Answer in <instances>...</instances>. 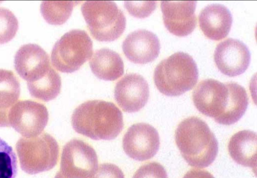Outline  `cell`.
<instances>
[{"label":"cell","mask_w":257,"mask_h":178,"mask_svg":"<svg viewBox=\"0 0 257 178\" xmlns=\"http://www.w3.org/2000/svg\"><path fill=\"white\" fill-rule=\"evenodd\" d=\"M71 124L74 130L94 140H111L123 128V116L113 103L100 100L86 101L74 110Z\"/></svg>","instance_id":"cell-1"},{"label":"cell","mask_w":257,"mask_h":178,"mask_svg":"<svg viewBox=\"0 0 257 178\" xmlns=\"http://www.w3.org/2000/svg\"><path fill=\"white\" fill-rule=\"evenodd\" d=\"M175 139L182 157L191 166L204 168L215 160L217 140L207 123L191 116L182 121L175 130Z\"/></svg>","instance_id":"cell-2"},{"label":"cell","mask_w":257,"mask_h":178,"mask_svg":"<svg viewBox=\"0 0 257 178\" xmlns=\"http://www.w3.org/2000/svg\"><path fill=\"white\" fill-rule=\"evenodd\" d=\"M198 79V70L195 61L183 52L163 59L154 70L155 85L161 93L167 96L184 94L194 87Z\"/></svg>","instance_id":"cell-3"},{"label":"cell","mask_w":257,"mask_h":178,"mask_svg":"<svg viewBox=\"0 0 257 178\" xmlns=\"http://www.w3.org/2000/svg\"><path fill=\"white\" fill-rule=\"evenodd\" d=\"M81 12L91 36L101 42H110L123 33L126 19L116 4L110 1H87Z\"/></svg>","instance_id":"cell-4"},{"label":"cell","mask_w":257,"mask_h":178,"mask_svg":"<svg viewBox=\"0 0 257 178\" xmlns=\"http://www.w3.org/2000/svg\"><path fill=\"white\" fill-rule=\"evenodd\" d=\"M16 148L22 169L30 174L51 169L59 158L57 141L45 132L32 138H20Z\"/></svg>","instance_id":"cell-5"},{"label":"cell","mask_w":257,"mask_h":178,"mask_svg":"<svg viewBox=\"0 0 257 178\" xmlns=\"http://www.w3.org/2000/svg\"><path fill=\"white\" fill-rule=\"evenodd\" d=\"M92 47V41L85 31L71 30L55 44L51 55L52 64L61 72H74L90 58Z\"/></svg>","instance_id":"cell-6"},{"label":"cell","mask_w":257,"mask_h":178,"mask_svg":"<svg viewBox=\"0 0 257 178\" xmlns=\"http://www.w3.org/2000/svg\"><path fill=\"white\" fill-rule=\"evenodd\" d=\"M94 148L85 141L73 139L62 149L60 168L55 178H91L98 168Z\"/></svg>","instance_id":"cell-7"},{"label":"cell","mask_w":257,"mask_h":178,"mask_svg":"<svg viewBox=\"0 0 257 178\" xmlns=\"http://www.w3.org/2000/svg\"><path fill=\"white\" fill-rule=\"evenodd\" d=\"M10 126L24 137L41 134L47 124L49 114L46 107L31 100H19L8 111Z\"/></svg>","instance_id":"cell-8"},{"label":"cell","mask_w":257,"mask_h":178,"mask_svg":"<svg viewBox=\"0 0 257 178\" xmlns=\"http://www.w3.org/2000/svg\"><path fill=\"white\" fill-rule=\"evenodd\" d=\"M229 89L227 82L213 79L201 81L194 90L192 99L197 110L219 123L228 103Z\"/></svg>","instance_id":"cell-9"},{"label":"cell","mask_w":257,"mask_h":178,"mask_svg":"<svg viewBox=\"0 0 257 178\" xmlns=\"http://www.w3.org/2000/svg\"><path fill=\"white\" fill-rule=\"evenodd\" d=\"M160 138L157 130L145 123H138L130 126L122 139V147L131 158L145 161L152 158L158 152Z\"/></svg>","instance_id":"cell-10"},{"label":"cell","mask_w":257,"mask_h":178,"mask_svg":"<svg viewBox=\"0 0 257 178\" xmlns=\"http://www.w3.org/2000/svg\"><path fill=\"white\" fill-rule=\"evenodd\" d=\"M214 60L221 73L234 77L242 74L247 69L250 54L243 42L237 39L228 38L217 45Z\"/></svg>","instance_id":"cell-11"},{"label":"cell","mask_w":257,"mask_h":178,"mask_svg":"<svg viewBox=\"0 0 257 178\" xmlns=\"http://www.w3.org/2000/svg\"><path fill=\"white\" fill-rule=\"evenodd\" d=\"M149 93V85L145 78L138 74L130 73L116 84L114 99L123 111L135 112L146 105Z\"/></svg>","instance_id":"cell-12"},{"label":"cell","mask_w":257,"mask_h":178,"mask_svg":"<svg viewBox=\"0 0 257 178\" xmlns=\"http://www.w3.org/2000/svg\"><path fill=\"white\" fill-rule=\"evenodd\" d=\"M196 1H162L161 8L167 30L178 37L191 34L196 28Z\"/></svg>","instance_id":"cell-13"},{"label":"cell","mask_w":257,"mask_h":178,"mask_svg":"<svg viewBox=\"0 0 257 178\" xmlns=\"http://www.w3.org/2000/svg\"><path fill=\"white\" fill-rule=\"evenodd\" d=\"M14 64L18 74L27 82L40 78L51 67L47 53L34 44L20 47L15 55Z\"/></svg>","instance_id":"cell-14"},{"label":"cell","mask_w":257,"mask_h":178,"mask_svg":"<svg viewBox=\"0 0 257 178\" xmlns=\"http://www.w3.org/2000/svg\"><path fill=\"white\" fill-rule=\"evenodd\" d=\"M122 50L131 62L145 64L155 60L160 53L158 37L146 30H138L130 33L122 43Z\"/></svg>","instance_id":"cell-15"},{"label":"cell","mask_w":257,"mask_h":178,"mask_svg":"<svg viewBox=\"0 0 257 178\" xmlns=\"http://www.w3.org/2000/svg\"><path fill=\"white\" fill-rule=\"evenodd\" d=\"M199 25L208 39L219 41L228 34L232 19L229 10L220 4H211L203 9L199 16Z\"/></svg>","instance_id":"cell-16"},{"label":"cell","mask_w":257,"mask_h":178,"mask_svg":"<svg viewBox=\"0 0 257 178\" xmlns=\"http://www.w3.org/2000/svg\"><path fill=\"white\" fill-rule=\"evenodd\" d=\"M256 142L255 132L249 130L239 131L232 136L229 141V155L238 164L255 170Z\"/></svg>","instance_id":"cell-17"},{"label":"cell","mask_w":257,"mask_h":178,"mask_svg":"<svg viewBox=\"0 0 257 178\" xmlns=\"http://www.w3.org/2000/svg\"><path fill=\"white\" fill-rule=\"evenodd\" d=\"M93 73L98 78L107 81H114L124 73V65L120 55L107 48L96 51L90 62Z\"/></svg>","instance_id":"cell-18"},{"label":"cell","mask_w":257,"mask_h":178,"mask_svg":"<svg viewBox=\"0 0 257 178\" xmlns=\"http://www.w3.org/2000/svg\"><path fill=\"white\" fill-rule=\"evenodd\" d=\"M229 89L228 103L219 124L225 125L232 124L242 116L248 103L245 89L234 82H227Z\"/></svg>","instance_id":"cell-19"},{"label":"cell","mask_w":257,"mask_h":178,"mask_svg":"<svg viewBox=\"0 0 257 178\" xmlns=\"http://www.w3.org/2000/svg\"><path fill=\"white\" fill-rule=\"evenodd\" d=\"M29 92L33 97L45 102L55 99L60 93L61 80L59 74L51 67L42 77L27 82Z\"/></svg>","instance_id":"cell-20"},{"label":"cell","mask_w":257,"mask_h":178,"mask_svg":"<svg viewBox=\"0 0 257 178\" xmlns=\"http://www.w3.org/2000/svg\"><path fill=\"white\" fill-rule=\"evenodd\" d=\"M19 81L13 72L0 69V110L8 111L19 99Z\"/></svg>","instance_id":"cell-21"},{"label":"cell","mask_w":257,"mask_h":178,"mask_svg":"<svg viewBox=\"0 0 257 178\" xmlns=\"http://www.w3.org/2000/svg\"><path fill=\"white\" fill-rule=\"evenodd\" d=\"M77 2L73 1H43L40 6L41 14L46 21L54 25L66 22Z\"/></svg>","instance_id":"cell-22"},{"label":"cell","mask_w":257,"mask_h":178,"mask_svg":"<svg viewBox=\"0 0 257 178\" xmlns=\"http://www.w3.org/2000/svg\"><path fill=\"white\" fill-rule=\"evenodd\" d=\"M18 161L13 148L0 137V178H15Z\"/></svg>","instance_id":"cell-23"},{"label":"cell","mask_w":257,"mask_h":178,"mask_svg":"<svg viewBox=\"0 0 257 178\" xmlns=\"http://www.w3.org/2000/svg\"><path fill=\"white\" fill-rule=\"evenodd\" d=\"M18 21L9 10L0 7V44L11 41L18 29Z\"/></svg>","instance_id":"cell-24"},{"label":"cell","mask_w":257,"mask_h":178,"mask_svg":"<svg viewBox=\"0 0 257 178\" xmlns=\"http://www.w3.org/2000/svg\"><path fill=\"white\" fill-rule=\"evenodd\" d=\"M124 6L132 16L139 18L148 17L155 10L156 2L154 1H125Z\"/></svg>","instance_id":"cell-25"},{"label":"cell","mask_w":257,"mask_h":178,"mask_svg":"<svg viewBox=\"0 0 257 178\" xmlns=\"http://www.w3.org/2000/svg\"><path fill=\"white\" fill-rule=\"evenodd\" d=\"M133 178H168V175L160 163L153 161L142 165L135 172Z\"/></svg>","instance_id":"cell-26"},{"label":"cell","mask_w":257,"mask_h":178,"mask_svg":"<svg viewBox=\"0 0 257 178\" xmlns=\"http://www.w3.org/2000/svg\"><path fill=\"white\" fill-rule=\"evenodd\" d=\"M91 178H124L122 170L116 165L104 163L98 167Z\"/></svg>","instance_id":"cell-27"},{"label":"cell","mask_w":257,"mask_h":178,"mask_svg":"<svg viewBox=\"0 0 257 178\" xmlns=\"http://www.w3.org/2000/svg\"><path fill=\"white\" fill-rule=\"evenodd\" d=\"M183 178H214V177L206 170L192 168L188 170Z\"/></svg>","instance_id":"cell-28"},{"label":"cell","mask_w":257,"mask_h":178,"mask_svg":"<svg viewBox=\"0 0 257 178\" xmlns=\"http://www.w3.org/2000/svg\"><path fill=\"white\" fill-rule=\"evenodd\" d=\"M8 111L0 110V126H9L8 117Z\"/></svg>","instance_id":"cell-29"}]
</instances>
